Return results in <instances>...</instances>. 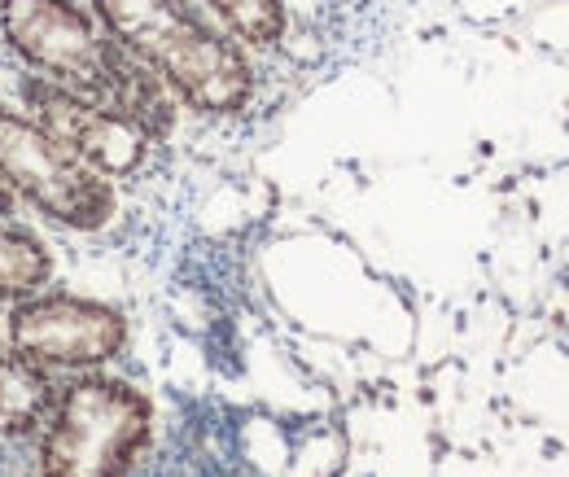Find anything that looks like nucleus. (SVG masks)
<instances>
[{"instance_id": "obj_1", "label": "nucleus", "mask_w": 569, "mask_h": 477, "mask_svg": "<svg viewBox=\"0 0 569 477\" xmlns=\"http://www.w3.org/2000/svg\"><path fill=\"white\" fill-rule=\"evenodd\" d=\"M110 40L141 58L180 101L202 115H237L254 92L246 53L189 0H92Z\"/></svg>"}, {"instance_id": "obj_2", "label": "nucleus", "mask_w": 569, "mask_h": 477, "mask_svg": "<svg viewBox=\"0 0 569 477\" xmlns=\"http://www.w3.org/2000/svg\"><path fill=\"white\" fill-rule=\"evenodd\" d=\"M44 425V477H128L149 447L153 408L128 381L83 377L58 395Z\"/></svg>"}, {"instance_id": "obj_3", "label": "nucleus", "mask_w": 569, "mask_h": 477, "mask_svg": "<svg viewBox=\"0 0 569 477\" xmlns=\"http://www.w3.org/2000/svg\"><path fill=\"white\" fill-rule=\"evenodd\" d=\"M0 176L13 193L79 232L106 228L119 206L106 176H97L62 140L49 137L36 119L13 115L9 106H0Z\"/></svg>"}, {"instance_id": "obj_4", "label": "nucleus", "mask_w": 569, "mask_h": 477, "mask_svg": "<svg viewBox=\"0 0 569 477\" xmlns=\"http://www.w3.org/2000/svg\"><path fill=\"white\" fill-rule=\"evenodd\" d=\"M0 27L18 58L79 97L106 106L114 40L71 0H0Z\"/></svg>"}, {"instance_id": "obj_5", "label": "nucleus", "mask_w": 569, "mask_h": 477, "mask_svg": "<svg viewBox=\"0 0 569 477\" xmlns=\"http://www.w3.org/2000/svg\"><path fill=\"white\" fill-rule=\"evenodd\" d=\"M9 346L40 368H97L128 346V320L92 298L36 294L13 302Z\"/></svg>"}, {"instance_id": "obj_6", "label": "nucleus", "mask_w": 569, "mask_h": 477, "mask_svg": "<svg viewBox=\"0 0 569 477\" xmlns=\"http://www.w3.org/2000/svg\"><path fill=\"white\" fill-rule=\"evenodd\" d=\"M31 110H36V123L58 137L74 158H83L97 176L106 180H123L132 176L144 162V149H149V137L137 132L123 115L79 97L62 83H31Z\"/></svg>"}, {"instance_id": "obj_7", "label": "nucleus", "mask_w": 569, "mask_h": 477, "mask_svg": "<svg viewBox=\"0 0 569 477\" xmlns=\"http://www.w3.org/2000/svg\"><path fill=\"white\" fill-rule=\"evenodd\" d=\"M53 381L27 355H0V434H31L53 411Z\"/></svg>"}, {"instance_id": "obj_8", "label": "nucleus", "mask_w": 569, "mask_h": 477, "mask_svg": "<svg viewBox=\"0 0 569 477\" xmlns=\"http://www.w3.org/2000/svg\"><path fill=\"white\" fill-rule=\"evenodd\" d=\"M49 276H53V255L44 250V241L0 219V298L9 302L36 298L49 285Z\"/></svg>"}, {"instance_id": "obj_9", "label": "nucleus", "mask_w": 569, "mask_h": 477, "mask_svg": "<svg viewBox=\"0 0 569 477\" xmlns=\"http://www.w3.org/2000/svg\"><path fill=\"white\" fill-rule=\"evenodd\" d=\"M232 36L250 44H277L284 31V0H207Z\"/></svg>"}, {"instance_id": "obj_10", "label": "nucleus", "mask_w": 569, "mask_h": 477, "mask_svg": "<svg viewBox=\"0 0 569 477\" xmlns=\"http://www.w3.org/2000/svg\"><path fill=\"white\" fill-rule=\"evenodd\" d=\"M9 206H13V189H9L4 176H0V215H9Z\"/></svg>"}]
</instances>
